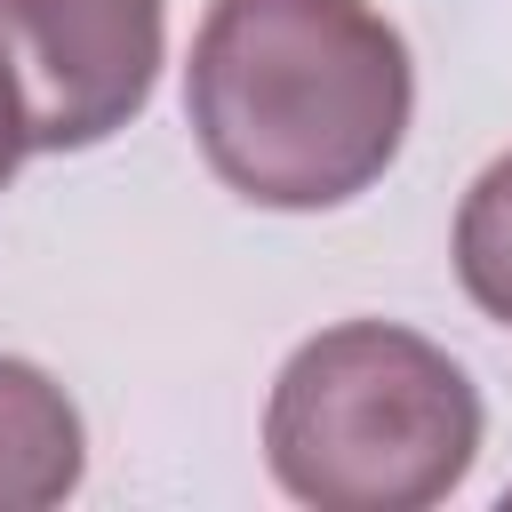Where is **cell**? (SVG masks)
<instances>
[{
  "instance_id": "5b68a950",
  "label": "cell",
  "mask_w": 512,
  "mask_h": 512,
  "mask_svg": "<svg viewBox=\"0 0 512 512\" xmlns=\"http://www.w3.org/2000/svg\"><path fill=\"white\" fill-rule=\"evenodd\" d=\"M448 256H456L464 296H472L496 328H512V152H496V160L472 176V192H464V208H456Z\"/></svg>"
},
{
  "instance_id": "277c9868",
  "label": "cell",
  "mask_w": 512,
  "mask_h": 512,
  "mask_svg": "<svg viewBox=\"0 0 512 512\" xmlns=\"http://www.w3.org/2000/svg\"><path fill=\"white\" fill-rule=\"evenodd\" d=\"M88 472V424L72 408V392L0 352V512H48L80 488Z\"/></svg>"
},
{
  "instance_id": "6da1fadb",
  "label": "cell",
  "mask_w": 512,
  "mask_h": 512,
  "mask_svg": "<svg viewBox=\"0 0 512 512\" xmlns=\"http://www.w3.org/2000/svg\"><path fill=\"white\" fill-rule=\"evenodd\" d=\"M416 64L376 0H208L184 64L200 160L248 208L360 200L408 144Z\"/></svg>"
},
{
  "instance_id": "7a4b0ae2",
  "label": "cell",
  "mask_w": 512,
  "mask_h": 512,
  "mask_svg": "<svg viewBox=\"0 0 512 512\" xmlns=\"http://www.w3.org/2000/svg\"><path fill=\"white\" fill-rule=\"evenodd\" d=\"M480 432L464 360L400 320L304 336L264 400V464L312 512H424L464 488Z\"/></svg>"
},
{
  "instance_id": "3957f363",
  "label": "cell",
  "mask_w": 512,
  "mask_h": 512,
  "mask_svg": "<svg viewBox=\"0 0 512 512\" xmlns=\"http://www.w3.org/2000/svg\"><path fill=\"white\" fill-rule=\"evenodd\" d=\"M168 0H0V64L32 152H88L120 136L160 80Z\"/></svg>"
},
{
  "instance_id": "8992f818",
  "label": "cell",
  "mask_w": 512,
  "mask_h": 512,
  "mask_svg": "<svg viewBox=\"0 0 512 512\" xmlns=\"http://www.w3.org/2000/svg\"><path fill=\"white\" fill-rule=\"evenodd\" d=\"M24 152H32V136H24V104H16V80H8V64H0V192L16 184Z\"/></svg>"
}]
</instances>
